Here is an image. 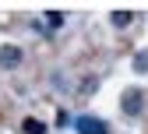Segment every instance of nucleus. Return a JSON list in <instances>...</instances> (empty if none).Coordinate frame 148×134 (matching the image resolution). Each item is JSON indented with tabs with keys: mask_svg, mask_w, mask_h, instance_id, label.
Listing matches in <instances>:
<instances>
[{
	"mask_svg": "<svg viewBox=\"0 0 148 134\" xmlns=\"http://www.w3.org/2000/svg\"><path fill=\"white\" fill-rule=\"evenodd\" d=\"M74 131L78 134H109V127L102 120H95V117H78L74 120Z\"/></svg>",
	"mask_w": 148,
	"mask_h": 134,
	"instance_id": "f257e3e1",
	"label": "nucleus"
},
{
	"mask_svg": "<svg viewBox=\"0 0 148 134\" xmlns=\"http://www.w3.org/2000/svg\"><path fill=\"white\" fill-rule=\"evenodd\" d=\"M123 113H131V117L141 113V92H138V88H127V92H123Z\"/></svg>",
	"mask_w": 148,
	"mask_h": 134,
	"instance_id": "f03ea898",
	"label": "nucleus"
},
{
	"mask_svg": "<svg viewBox=\"0 0 148 134\" xmlns=\"http://www.w3.org/2000/svg\"><path fill=\"white\" fill-rule=\"evenodd\" d=\"M0 64H4V67H18V64H21V49H18V46H4V49H0Z\"/></svg>",
	"mask_w": 148,
	"mask_h": 134,
	"instance_id": "7ed1b4c3",
	"label": "nucleus"
},
{
	"mask_svg": "<svg viewBox=\"0 0 148 134\" xmlns=\"http://www.w3.org/2000/svg\"><path fill=\"white\" fill-rule=\"evenodd\" d=\"M25 131H28V134H46V127H42L39 120H25Z\"/></svg>",
	"mask_w": 148,
	"mask_h": 134,
	"instance_id": "20e7f679",
	"label": "nucleus"
},
{
	"mask_svg": "<svg viewBox=\"0 0 148 134\" xmlns=\"http://www.w3.org/2000/svg\"><path fill=\"white\" fill-rule=\"evenodd\" d=\"M46 21H49V28H60L64 25V14H46Z\"/></svg>",
	"mask_w": 148,
	"mask_h": 134,
	"instance_id": "39448f33",
	"label": "nucleus"
},
{
	"mask_svg": "<svg viewBox=\"0 0 148 134\" xmlns=\"http://www.w3.org/2000/svg\"><path fill=\"white\" fill-rule=\"evenodd\" d=\"M113 21H116V25H120V28H123V25H127V21H131V14H127V11H116V14H113Z\"/></svg>",
	"mask_w": 148,
	"mask_h": 134,
	"instance_id": "423d86ee",
	"label": "nucleus"
},
{
	"mask_svg": "<svg viewBox=\"0 0 148 134\" xmlns=\"http://www.w3.org/2000/svg\"><path fill=\"white\" fill-rule=\"evenodd\" d=\"M134 67H138V71H145V67H148V56H145V53H138V60H134Z\"/></svg>",
	"mask_w": 148,
	"mask_h": 134,
	"instance_id": "0eeeda50",
	"label": "nucleus"
}]
</instances>
